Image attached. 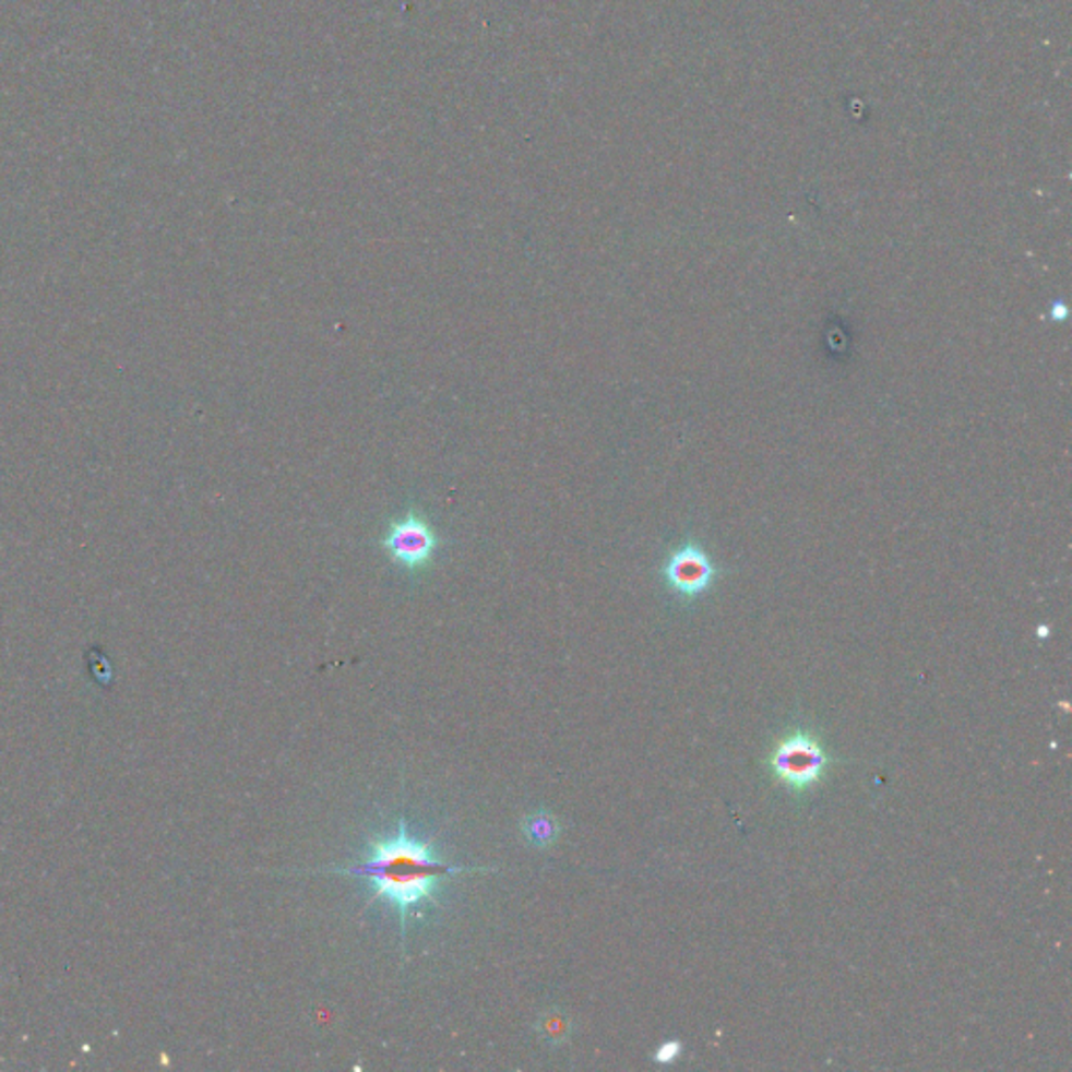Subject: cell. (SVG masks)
Segmentation results:
<instances>
[{"label": "cell", "mask_w": 1072, "mask_h": 1072, "mask_svg": "<svg viewBox=\"0 0 1072 1072\" xmlns=\"http://www.w3.org/2000/svg\"><path fill=\"white\" fill-rule=\"evenodd\" d=\"M485 869H467L449 866L436 855L432 844L417 841L407 827V821H398V832L390 838H373L369 843L367 861L355 868L330 869V873H346L371 882L376 898L396 907L401 918V937L407 939L410 912L421 903H436L438 882L457 873H474Z\"/></svg>", "instance_id": "obj_1"}, {"label": "cell", "mask_w": 1072, "mask_h": 1072, "mask_svg": "<svg viewBox=\"0 0 1072 1072\" xmlns=\"http://www.w3.org/2000/svg\"><path fill=\"white\" fill-rule=\"evenodd\" d=\"M522 830L526 841L535 844L536 848H547L560 836V823L549 811H538L535 815L524 819Z\"/></svg>", "instance_id": "obj_5"}, {"label": "cell", "mask_w": 1072, "mask_h": 1072, "mask_svg": "<svg viewBox=\"0 0 1072 1072\" xmlns=\"http://www.w3.org/2000/svg\"><path fill=\"white\" fill-rule=\"evenodd\" d=\"M830 765L832 759L825 748L807 731H794L777 741L769 757L773 777L798 794L813 790Z\"/></svg>", "instance_id": "obj_2"}, {"label": "cell", "mask_w": 1072, "mask_h": 1072, "mask_svg": "<svg viewBox=\"0 0 1072 1072\" xmlns=\"http://www.w3.org/2000/svg\"><path fill=\"white\" fill-rule=\"evenodd\" d=\"M1067 317H1069V308L1064 307L1062 302H1056V305L1051 307V319H1053V321H1058V323H1060V321H1064Z\"/></svg>", "instance_id": "obj_8"}, {"label": "cell", "mask_w": 1072, "mask_h": 1072, "mask_svg": "<svg viewBox=\"0 0 1072 1072\" xmlns=\"http://www.w3.org/2000/svg\"><path fill=\"white\" fill-rule=\"evenodd\" d=\"M660 574L668 591L683 601H693L713 588L720 576V568L713 562L702 543L688 540L664 560Z\"/></svg>", "instance_id": "obj_4"}, {"label": "cell", "mask_w": 1072, "mask_h": 1072, "mask_svg": "<svg viewBox=\"0 0 1072 1072\" xmlns=\"http://www.w3.org/2000/svg\"><path fill=\"white\" fill-rule=\"evenodd\" d=\"M380 549L390 562L407 572H424L434 563L440 535L421 511L410 508L403 517L390 522L380 538Z\"/></svg>", "instance_id": "obj_3"}, {"label": "cell", "mask_w": 1072, "mask_h": 1072, "mask_svg": "<svg viewBox=\"0 0 1072 1072\" xmlns=\"http://www.w3.org/2000/svg\"><path fill=\"white\" fill-rule=\"evenodd\" d=\"M681 1051H683V1044H681V1041H677V1039H670V1041H664L663 1046L656 1049L654 1060H656L658 1064H672L675 1060H679Z\"/></svg>", "instance_id": "obj_7"}, {"label": "cell", "mask_w": 1072, "mask_h": 1072, "mask_svg": "<svg viewBox=\"0 0 1072 1072\" xmlns=\"http://www.w3.org/2000/svg\"><path fill=\"white\" fill-rule=\"evenodd\" d=\"M540 1028H543V1037L547 1041H553V1044H562L568 1039V1033H570V1022L568 1019H563L560 1012H551L547 1014L543 1022H540Z\"/></svg>", "instance_id": "obj_6"}]
</instances>
